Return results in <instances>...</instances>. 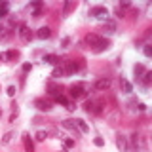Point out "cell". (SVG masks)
Returning <instances> with one entry per match:
<instances>
[{"mask_svg": "<svg viewBox=\"0 0 152 152\" xmlns=\"http://www.w3.org/2000/svg\"><path fill=\"white\" fill-rule=\"evenodd\" d=\"M89 15L101 19V21H108V10L104 8V6H95V8L89 10Z\"/></svg>", "mask_w": 152, "mask_h": 152, "instance_id": "cell-1", "label": "cell"}, {"mask_svg": "<svg viewBox=\"0 0 152 152\" xmlns=\"http://www.w3.org/2000/svg\"><path fill=\"white\" fill-rule=\"evenodd\" d=\"M69 93H70V97H72V99H82V97H86V95H88V91H86V88H84L82 84L72 86V88L69 89Z\"/></svg>", "mask_w": 152, "mask_h": 152, "instance_id": "cell-2", "label": "cell"}, {"mask_svg": "<svg viewBox=\"0 0 152 152\" xmlns=\"http://www.w3.org/2000/svg\"><path fill=\"white\" fill-rule=\"evenodd\" d=\"M19 36H21L23 42H31V38H32L31 28H28L27 25H19Z\"/></svg>", "mask_w": 152, "mask_h": 152, "instance_id": "cell-3", "label": "cell"}, {"mask_svg": "<svg viewBox=\"0 0 152 152\" xmlns=\"http://www.w3.org/2000/svg\"><path fill=\"white\" fill-rule=\"evenodd\" d=\"M110 78H101V80H97V82H95V86L93 88L97 89V91H104V89H108L110 88Z\"/></svg>", "mask_w": 152, "mask_h": 152, "instance_id": "cell-4", "label": "cell"}, {"mask_svg": "<svg viewBox=\"0 0 152 152\" xmlns=\"http://www.w3.org/2000/svg\"><path fill=\"white\" fill-rule=\"evenodd\" d=\"M34 107L38 108V110H42V112L51 110V103L46 101V99H36V101H34Z\"/></svg>", "mask_w": 152, "mask_h": 152, "instance_id": "cell-5", "label": "cell"}, {"mask_svg": "<svg viewBox=\"0 0 152 152\" xmlns=\"http://www.w3.org/2000/svg\"><path fill=\"white\" fill-rule=\"evenodd\" d=\"M116 146H118V150H120V152H127V137L118 135L116 137Z\"/></svg>", "mask_w": 152, "mask_h": 152, "instance_id": "cell-6", "label": "cell"}, {"mask_svg": "<svg viewBox=\"0 0 152 152\" xmlns=\"http://www.w3.org/2000/svg\"><path fill=\"white\" fill-rule=\"evenodd\" d=\"M108 48H110V42H108L107 38H101V42H99V44L93 48V51H95V53H101V51L108 50Z\"/></svg>", "mask_w": 152, "mask_h": 152, "instance_id": "cell-7", "label": "cell"}, {"mask_svg": "<svg viewBox=\"0 0 152 152\" xmlns=\"http://www.w3.org/2000/svg\"><path fill=\"white\" fill-rule=\"evenodd\" d=\"M36 36L40 38V40H48V38L51 36V31H50V27H40L36 31Z\"/></svg>", "mask_w": 152, "mask_h": 152, "instance_id": "cell-8", "label": "cell"}, {"mask_svg": "<svg viewBox=\"0 0 152 152\" xmlns=\"http://www.w3.org/2000/svg\"><path fill=\"white\" fill-rule=\"evenodd\" d=\"M103 32H104L107 36H112L114 32H116V25H114L112 21H107V23L103 25Z\"/></svg>", "mask_w": 152, "mask_h": 152, "instance_id": "cell-9", "label": "cell"}, {"mask_svg": "<svg viewBox=\"0 0 152 152\" xmlns=\"http://www.w3.org/2000/svg\"><path fill=\"white\" fill-rule=\"evenodd\" d=\"M137 82H141V84H142V88H146L148 84H152V70H146V72L142 74V78H141V80H137Z\"/></svg>", "mask_w": 152, "mask_h": 152, "instance_id": "cell-10", "label": "cell"}, {"mask_svg": "<svg viewBox=\"0 0 152 152\" xmlns=\"http://www.w3.org/2000/svg\"><path fill=\"white\" fill-rule=\"evenodd\" d=\"M23 145H25V150L27 152H34V145H32V141H31V137L27 135H23Z\"/></svg>", "mask_w": 152, "mask_h": 152, "instance_id": "cell-11", "label": "cell"}, {"mask_svg": "<svg viewBox=\"0 0 152 152\" xmlns=\"http://www.w3.org/2000/svg\"><path fill=\"white\" fill-rule=\"evenodd\" d=\"M99 42H101V38H99L97 34H88V36H86V44H89V46H97L99 44Z\"/></svg>", "mask_w": 152, "mask_h": 152, "instance_id": "cell-12", "label": "cell"}, {"mask_svg": "<svg viewBox=\"0 0 152 152\" xmlns=\"http://www.w3.org/2000/svg\"><path fill=\"white\" fill-rule=\"evenodd\" d=\"M65 74H66L65 65H63V66H59V65H57L55 69H53V72H51V76H53V78H61V76H65Z\"/></svg>", "mask_w": 152, "mask_h": 152, "instance_id": "cell-13", "label": "cell"}, {"mask_svg": "<svg viewBox=\"0 0 152 152\" xmlns=\"http://www.w3.org/2000/svg\"><path fill=\"white\" fill-rule=\"evenodd\" d=\"M61 126H63L65 129H70V131L78 129V127H76V120H63V122H61Z\"/></svg>", "mask_w": 152, "mask_h": 152, "instance_id": "cell-14", "label": "cell"}, {"mask_svg": "<svg viewBox=\"0 0 152 152\" xmlns=\"http://www.w3.org/2000/svg\"><path fill=\"white\" fill-rule=\"evenodd\" d=\"M145 72H146V70H145V66H142V65H135V66H133V74H135L137 80H141Z\"/></svg>", "mask_w": 152, "mask_h": 152, "instance_id": "cell-15", "label": "cell"}, {"mask_svg": "<svg viewBox=\"0 0 152 152\" xmlns=\"http://www.w3.org/2000/svg\"><path fill=\"white\" fill-rule=\"evenodd\" d=\"M76 127H78L80 133H88V131H89V126H88L84 120H76Z\"/></svg>", "mask_w": 152, "mask_h": 152, "instance_id": "cell-16", "label": "cell"}, {"mask_svg": "<svg viewBox=\"0 0 152 152\" xmlns=\"http://www.w3.org/2000/svg\"><path fill=\"white\" fill-rule=\"evenodd\" d=\"M42 61H44V63H50V65H57V63H59V57H57V55H44Z\"/></svg>", "mask_w": 152, "mask_h": 152, "instance_id": "cell-17", "label": "cell"}, {"mask_svg": "<svg viewBox=\"0 0 152 152\" xmlns=\"http://www.w3.org/2000/svg\"><path fill=\"white\" fill-rule=\"evenodd\" d=\"M8 13H10V4L2 2V4H0V17H6Z\"/></svg>", "mask_w": 152, "mask_h": 152, "instance_id": "cell-18", "label": "cell"}, {"mask_svg": "<svg viewBox=\"0 0 152 152\" xmlns=\"http://www.w3.org/2000/svg\"><path fill=\"white\" fill-rule=\"evenodd\" d=\"M122 89H124V93H131L133 91V86L127 82V80H122Z\"/></svg>", "mask_w": 152, "mask_h": 152, "instance_id": "cell-19", "label": "cell"}, {"mask_svg": "<svg viewBox=\"0 0 152 152\" xmlns=\"http://www.w3.org/2000/svg\"><path fill=\"white\" fill-rule=\"evenodd\" d=\"M55 103H57V104H63V107H66V104H69V99H66L65 95H57V97H55Z\"/></svg>", "mask_w": 152, "mask_h": 152, "instance_id": "cell-20", "label": "cell"}, {"mask_svg": "<svg viewBox=\"0 0 152 152\" xmlns=\"http://www.w3.org/2000/svg\"><path fill=\"white\" fill-rule=\"evenodd\" d=\"M48 89H50L48 93H50V95H53V97L61 95V93H59V88H57V86H53V84H50V86H48Z\"/></svg>", "mask_w": 152, "mask_h": 152, "instance_id": "cell-21", "label": "cell"}, {"mask_svg": "<svg viewBox=\"0 0 152 152\" xmlns=\"http://www.w3.org/2000/svg\"><path fill=\"white\" fill-rule=\"evenodd\" d=\"M74 6H76L74 2H66V4H65V12H63V15H69V12H70V10H72Z\"/></svg>", "mask_w": 152, "mask_h": 152, "instance_id": "cell-22", "label": "cell"}, {"mask_svg": "<svg viewBox=\"0 0 152 152\" xmlns=\"http://www.w3.org/2000/svg\"><path fill=\"white\" fill-rule=\"evenodd\" d=\"M12 139H13V133H12V131H10V133H6V135H4V137H2V145H8V142H10V141H12Z\"/></svg>", "mask_w": 152, "mask_h": 152, "instance_id": "cell-23", "label": "cell"}, {"mask_svg": "<svg viewBox=\"0 0 152 152\" xmlns=\"http://www.w3.org/2000/svg\"><path fill=\"white\" fill-rule=\"evenodd\" d=\"M142 53H145L146 57H152V44H148V46L142 48Z\"/></svg>", "mask_w": 152, "mask_h": 152, "instance_id": "cell-24", "label": "cell"}, {"mask_svg": "<svg viewBox=\"0 0 152 152\" xmlns=\"http://www.w3.org/2000/svg\"><path fill=\"white\" fill-rule=\"evenodd\" d=\"M46 137H48V131H38L36 133V139L38 141H46Z\"/></svg>", "mask_w": 152, "mask_h": 152, "instance_id": "cell-25", "label": "cell"}, {"mask_svg": "<svg viewBox=\"0 0 152 152\" xmlns=\"http://www.w3.org/2000/svg\"><path fill=\"white\" fill-rule=\"evenodd\" d=\"M93 142H95V146H104V139H103V137H95Z\"/></svg>", "mask_w": 152, "mask_h": 152, "instance_id": "cell-26", "label": "cell"}, {"mask_svg": "<svg viewBox=\"0 0 152 152\" xmlns=\"http://www.w3.org/2000/svg\"><path fill=\"white\" fill-rule=\"evenodd\" d=\"M63 142H65V148H70V146H74V139H65V137H63Z\"/></svg>", "mask_w": 152, "mask_h": 152, "instance_id": "cell-27", "label": "cell"}, {"mask_svg": "<svg viewBox=\"0 0 152 152\" xmlns=\"http://www.w3.org/2000/svg\"><path fill=\"white\" fill-rule=\"evenodd\" d=\"M15 91H17V89H15V86H10V88H8V95H10V97H13V95H15Z\"/></svg>", "mask_w": 152, "mask_h": 152, "instance_id": "cell-28", "label": "cell"}, {"mask_svg": "<svg viewBox=\"0 0 152 152\" xmlns=\"http://www.w3.org/2000/svg\"><path fill=\"white\" fill-rule=\"evenodd\" d=\"M66 110H69V112H74V110H76V104L69 101V104H66Z\"/></svg>", "mask_w": 152, "mask_h": 152, "instance_id": "cell-29", "label": "cell"}, {"mask_svg": "<svg viewBox=\"0 0 152 152\" xmlns=\"http://www.w3.org/2000/svg\"><path fill=\"white\" fill-rule=\"evenodd\" d=\"M28 70H32V65L31 63H25V65H23V72H28Z\"/></svg>", "mask_w": 152, "mask_h": 152, "instance_id": "cell-30", "label": "cell"}, {"mask_svg": "<svg viewBox=\"0 0 152 152\" xmlns=\"http://www.w3.org/2000/svg\"><path fill=\"white\" fill-rule=\"evenodd\" d=\"M61 44H63V48H66V46L70 44V38H69V36H65V38H63V42H61Z\"/></svg>", "mask_w": 152, "mask_h": 152, "instance_id": "cell-31", "label": "cell"}, {"mask_svg": "<svg viewBox=\"0 0 152 152\" xmlns=\"http://www.w3.org/2000/svg\"><path fill=\"white\" fill-rule=\"evenodd\" d=\"M137 108L142 112V110H146V104H145V103H139V104H137Z\"/></svg>", "mask_w": 152, "mask_h": 152, "instance_id": "cell-32", "label": "cell"}, {"mask_svg": "<svg viewBox=\"0 0 152 152\" xmlns=\"http://www.w3.org/2000/svg\"><path fill=\"white\" fill-rule=\"evenodd\" d=\"M32 15H34V17H40L42 12H40V10H34V13H32Z\"/></svg>", "mask_w": 152, "mask_h": 152, "instance_id": "cell-33", "label": "cell"}, {"mask_svg": "<svg viewBox=\"0 0 152 152\" xmlns=\"http://www.w3.org/2000/svg\"><path fill=\"white\" fill-rule=\"evenodd\" d=\"M61 152H69V148H63V150H61Z\"/></svg>", "mask_w": 152, "mask_h": 152, "instance_id": "cell-34", "label": "cell"}]
</instances>
